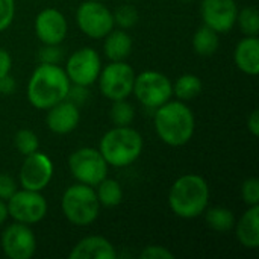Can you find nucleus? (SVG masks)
<instances>
[{
	"label": "nucleus",
	"mask_w": 259,
	"mask_h": 259,
	"mask_svg": "<svg viewBox=\"0 0 259 259\" xmlns=\"http://www.w3.org/2000/svg\"><path fill=\"white\" fill-rule=\"evenodd\" d=\"M8 215H9V214H8V206H6L5 200L0 199V226L6 222Z\"/></svg>",
	"instance_id": "38"
},
{
	"label": "nucleus",
	"mask_w": 259,
	"mask_h": 259,
	"mask_svg": "<svg viewBox=\"0 0 259 259\" xmlns=\"http://www.w3.org/2000/svg\"><path fill=\"white\" fill-rule=\"evenodd\" d=\"M68 167L73 178L79 184L90 187L99 185L108 175V164L102 153L91 147H82L71 153Z\"/></svg>",
	"instance_id": "6"
},
{
	"label": "nucleus",
	"mask_w": 259,
	"mask_h": 259,
	"mask_svg": "<svg viewBox=\"0 0 259 259\" xmlns=\"http://www.w3.org/2000/svg\"><path fill=\"white\" fill-rule=\"evenodd\" d=\"M194 114L184 102H165L155 112V129L158 137L168 146L187 144L194 134Z\"/></svg>",
	"instance_id": "2"
},
{
	"label": "nucleus",
	"mask_w": 259,
	"mask_h": 259,
	"mask_svg": "<svg viewBox=\"0 0 259 259\" xmlns=\"http://www.w3.org/2000/svg\"><path fill=\"white\" fill-rule=\"evenodd\" d=\"M109 117L115 126H129L134 121L135 111L134 106L129 102H126V99H120V100H114L109 111Z\"/></svg>",
	"instance_id": "25"
},
{
	"label": "nucleus",
	"mask_w": 259,
	"mask_h": 259,
	"mask_svg": "<svg viewBox=\"0 0 259 259\" xmlns=\"http://www.w3.org/2000/svg\"><path fill=\"white\" fill-rule=\"evenodd\" d=\"M219 33L206 24L199 27L193 36V49L200 56L214 55L219 49Z\"/></svg>",
	"instance_id": "21"
},
{
	"label": "nucleus",
	"mask_w": 259,
	"mask_h": 259,
	"mask_svg": "<svg viewBox=\"0 0 259 259\" xmlns=\"http://www.w3.org/2000/svg\"><path fill=\"white\" fill-rule=\"evenodd\" d=\"M202 93V80L191 73L182 74L173 85V94L179 100H191Z\"/></svg>",
	"instance_id": "23"
},
{
	"label": "nucleus",
	"mask_w": 259,
	"mask_h": 259,
	"mask_svg": "<svg viewBox=\"0 0 259 259\" xmlns=\"http://www.w3.org/2000/svg\"><path fill=\"white\" fill-rule=\"evenodd\" d=\"M14 143H15V147L17 150L27 156V155H32L35 152H38V147H39V141H38V137L29 131V129H21L15 134V138H14Z\"/></svg>",
	"instance_id": "27"
},
{
	"label": "nucleus",
	"mask_w": 259,
	"mask_h": 259,
	"mask_svg": "<svg viewBox=\"0 0 259 259\" xmlns=\"http://www.w3.org/2000/svg\"><path fill=\"white\" fill-rule=\"evenodd\" d=\"M76 21L79 29L90 38H105L114 29L112 12L97 0L82 3L76 12Z\"/></svg>",
	"instance_id": "9"
},
{
	"label": "nucleus",
	"mask_w": 259,
	"mask_h": 259,
	"mask_svg": "<svg viewBox=\"0 0 259 259\" xmlns=\"http://www.w3.org/2000/svg\"><path fill=\"white\" fill-rule=\"evenodd\" d=\"M114 246L103 237H88L80 240L70 252V259H115Z\"/></svg>",
	"instance_id": "17"
},
{
	"label": "nucleus",
	"mask_w": 259,
	"mask_h": 259,
	"mask_svg": "<svg viewBox=\"0 0 259 259\" xmlns=\"http://www.w3.org/2000/svg\"><path fill=\"white\" fill-rule=\"evenodd\" d=\"M47 111H49L47 117H46L47 126L52 132H55L58 135L70 134L79 124L80 114H79L77 105H74L73 102H70L67 99L53 105Z\"/></svg>",
	"instance_id": "16"
},
{
	"label": "nucleus",
	"mask_w": 259,
	"mask_h": 259,
	"mask_svg": "<svg viewBox=\"0 0 259 259\" xmlns=\"http://www.w3.org/2000/svg\"><path fill=\"white\" fill-rule=\"evenodd\" d=\"M132 93L146 108L156 109L171 99L173 83L165 74L149 70L135 76Z\"/></svg>",
	"instance_id": "7"
},
{
	"label": "nucleus",
	"mask_w": 259,
	"mask_h": 259,
	"mask_svg": "<svg viewBox=\"0 0 259 259\" xmlns=\"http://www.w3.org/2000/svg\"><path fill=\"white\" fill-rule=\"evenodd\" d=\"M247 129L250 131V134L253 137H258L259 135V111L255 109L250 117L247 118Z\"/></svg>",
	"instance_id": "37"
},
{
	"label": "nucleus",
	"mask_w": 259,
	"mask_h": 259,
	"mask_svg": "<svg viewBox=\"0 0 259 259\" xmlns=\"http://www.w3.org/2000/svg\"><path fill=\"white\" fill-rule=\"evenodd\" d=\"M2 249L11 259H29L36 250V240L29 225H9L2 234Z\"/></svg>",
	"instance_id": "12"
},
{
	"label": "nucleus",
	"mask_w": 259,
	"mask_h": 259,
	"mask_svg": "<svg viewBox=\"0 0 259 259\" xmlns=\"http://www.w3.org/2000/svg\"><path fill=\"white\" fill-rule=\"evenodd\" d=\"M15 91V79L11 74L0 77V94H12Z\"/></svg>",
	"instance_id": "36"
},
{
	"label": "nucleus",
	"mask_w": 259,
	"mask_h": 259,
	"mask_svg": "<svg viewBox=\"0 0 259 259\" xmlns=\"http://www.w3.org/2000/svg\"><path fill=\"white\" fill-rule=\"evenodd\" d=\"M237 238L247 249L259 247V205L250 206L237 223Z\"/></svg>",
	"instance_id": "19"
},
{
	"label": "nucleus",
	"mask_w": 259,
	"mask_h": 259,
	"mask_svg": "<svg viewBox=\"0 0 259 259\" xmlns=\"http://www.w3.org/2000/svg\"><path fill=\"white\" fill-rule=\"evenodd\" d=\"M103 50L112 62L115 61H124L132 50V38L126 30H111L105 36Z\"/></svg>",
	"instance_id": "20"
},
{
	"label": "nucleus",
	"mask_w": 259,
	"mask_h": 259,
	"mask_svg": "<svg viewBox=\"0 0 259 259\" xmlns=\"http://www.w3.org/2000/svg\"><path fill=\"white\" fill-rule=\"evenodd\" d=\"M67 29V20L58 9L47 8L35 18V33L42 44H61Z\"/></svg>",
	"instance_id": "15"
},
{
	"label": "nucleus",
	"mask_w": 259,
	"mask_h": 259,
	"mask_svg": "<svg viewBox=\"0 0 259 259\" xmlns=\"http://www.w3.org/2000/svg\"><path fill=\"white\" fill-rule=\"evenodd\" d=\"M135 82V71L123 61H115L106 65L99 74V85L102 94L109 100L126 99L132 94Z\"/></svg>",
	"instance_id": "8"
},
{
	"label": "nucleus",
	"mask_w": 259,
	"mask_h": 259,
	"mask_svg": "<svg viewBox=\"0 0 259 259\" xmlns=\"http://www.w3.org/2000/svg\"><path fill=\"white\" fill-rule=\"evenodd\" d=\"M12 67V59L5 49H0V77L9 74Z\"/></svg>",
	"instance_id": "35"
},
{
	"label": "nucleus",
	"mask_w": 259,
	"mask_h": 259,
	"mask_svg": "<svg viewBox=\"0 0 259 259\" xmlns=\"http://www.w3.org/2000/svg\"><path fill=\"white\" fill-rule=\"evenodd\" d=\"M6 202L8 214L23 225H35L47 214V202L39 191L23 188L21 191H15Z\"/></svg>",
	"instance_id": "10"
},
{
	"label": "nucleus",
	"mask_w": 259,
	"mask_h": 259,
	"mask_svg": "<svg viewBox=\"0 0 259 259\" xmlns=\"http://www.w3.org/2000/svg\"><path fill=\"white\" fill-rule=\"evenodd\" d=\"M206 223L217 232H228L235 226V217L231 209L215 206L206 211Z\"/></svg>",
	"instance_id": "24"
},
{
	"label": "nucleus",
	"mask_w": 259,
	"mask_h": 259,
	"mask_svg": "<svg viewBox=\"0 0 259 259\" xmlns=\"http://www.w3.org/2000/svg\"><path fill=\"white\" fill-rule=\"evenodd\" d=\"M15 15V0H0V32L8 29Z\"/></svg>",
	"instance_id": "31"
},
{
	"label": "nucleus",
	"mask_w": 259,
	"mask_h": 259,
	"mask_svg": "<svg viewBox=\"0 0 259 259\" xmlns=\"http://www.w3.org/2000/svg\"><path fill=\"white\" fill-rule=\"evenodd\" d=\"M102 71V61L94 49L83 47L74 52L65 65V73L74 85L90 87L99 79Z\"/></svg>",
	"instance_id": "11"
},
{
	"label": "nucleus",
	"mask_w": 259,
	"mask_h": 259,
	"mask_svg": "<svg viewBox=\"0 0 259 259\" xmlns=\"http://www.w3.org/2000/svg\"><path fill=\"white\" fill-rule=\"evenodd\" d=\"M209 202V187L199 175H185L176 179L168 194L171 211L181 219H196L203 214Z\"/></svg>",
	"instance_id": "3"
},
{
	"label": "nucleus",
	"mask_w": 259,
	"mask_h": 259,
	"mask_svg": "<svg viewBox=\"0 0 259 259\" xmlns=\"http://www.w3.org/2000/svg\"><path fill=\"white\" fill-rule=\"evenodd\" d=\"M88 93H87V87H80V85H74L73 88L70 87V91L67 94V100L73 102L74 105L77 103H83L87 99Z\"/></svg>",
	"instance_id": "34"
},
{
	"label": "nucleus",
	"mask_w": 259,
	"mask_h": 259,
	"mask_svg": "<svg viewBox=\"0 0 259 259\" xmlns=\"http://www.w3.org/2000/svg\"><path fill=\"white\" fill-rule=\"evenodd\" d=\"M129 2H132V0H129Z\"/></svg>",
	"instance_id": "40"
},
{
	"label": "nucleus",
	"mask_w": 259,
	"mask_h": 259,
	"mask_svg": "<svg viewBox=\"0 0 259 259\" xmlns=\"http://www.w3.org/2000/svg\"><path fill=\"white\" fill-rule=\"evenodd\" d=\"M241 196L243 200L249 205H259V181L255 178H250L247 181H244L243 187H241Z\"/></svg>",
	"instance_id": "29"
},
{
	"label": "nucleus",
	"mask_w": 259,
	"mask_h": 259,
	"mask_svg": "<svg viewBox=\"0 0 259 259\" xmlns=\"http://www.w3.org/2000/svg\"><path fill=\"white\" fill-rule=\"evenodd\" d=\"M140 258L141 259H173L175 258V255H173L168 249H165V247H162V246H149V247H146V249L141 252Z\"/></svg>",
	"instance_id": "32"
},
{
	"label": "nucleus",
	"mask_w": 259,
	"mask_h": 259,
	"mask_svg": "<svg viewBox=\"0 0 259 259\" xmlns=\"http://www.w3.org/2000/svg\"><path fill=\"white\" fill-rule=\"evenodd\" d=\"M70 79L58 64H42L35 68L27 85V99L36 109H49L67 99Z\"/></svg>",
	"instance_id": "1"
},
{
	"label": "nucleus",
	"mask_w": 259,
	"mask_h": 259,
	"mask_svg": "<svg viewBox=\"0 0 259 259\" xmlns=\"http://www.w3.org/2000/svg\"><path fill=\"white\" fill-rule=\"evenodd\" d=\"M234 59L237 67L250 76H256L259 73V39L258 36H246L243 38L235 49Z\"/></svg>",
	"instance_id": "18"
},
{
	"label": "nucleus",
	"mask_w": 259,
	"mask_h": 259,
	"mask_svg": "<svg viewBox=\"0 0 259 259\" xmlns=\"http://www.w3.org/2000/svg\"><path fill=\"white\" fill-rule=\"evenodd\" d=\"M15 191H17L15 181L6 173H0V199L8 200Z\"/></svg>",
	"instance_id": "33"
},
{
	"label": "nucleus",
	"mask_w": 259,
	"mask_h": 259,
	"mask_svg": "<svg viewBox=\"0 0 259 259\" xmlns=\"http://www.w3.org/2000/svg\"><path fill=\"white\" fill-rule=\"evenodd\" d=\"M38 56L42 64H59L62 59V49L59 44H44Z\"/></svg>",
	"instance_id": "30"
},
{
	"label": "nucleus",
	"mask_w": 259,
	"mask_h": 259,
	"mask_svg": "<svg viewBox=\"0 0 259 259\" xmlns=\"http://www.w3.org/2000/svg\"><path fill=\"white\" fill-rule=\"evenodd\" d=\"M52 178L53 164L47 155L35 152L26 156L20 170V184L24 190L41 191L50 184Z\"/></svg>",
	"instance_id": "13"
},
{
	"label": "nucleus",
	"mask_w": 259,
	"mask_h": 259,
	"mask_svg": "<svg viewBox=\"0 0 259 259\" xmlns=\"http://www.w3.org/2000/svg\"><path fill=\"white\" fill-rule=\"evenodd\" d=\"M200 14L208 27L226 33L237 23L238 8L235 0H202Z\"/></svg>",
	"instance_id": "14"
},
{
	"label": "nucleus",
	"mask_w": 259,
	"mask_h": 259,
	"mask_svg": "<svg viewBox=\"0 0 259 259\" xmlns=\"http://www.w3.org/2000/svg\"><path fill=\"white\" fill-rule=\"evenodd\" d=\"M97 187L96 196L99 199V203L106 208L118 206L123 202V190L121 185L114 179H103Z\"/></svg>",
	"instance_id": "22"
},
{
	"label": "nucleus",
	"mask_w": 259,
	"mask_h": 259,
	"mask_svg": "<svg viewBox=\"0 0 259 259\" xmlns=\"http://www.w3.org/2000/svg\"><path fill=\"white\" fill-rule=\"evenodd\" d=\"M114 15V23H117L121 29H131L138 23V11L132 5L120 6Z\"/></svg>",
	"instance_id": "28"
},
{
	"label": "nucleus",
	"mask_w": 259,
	"mask_h": 259,
	"mask_svg": "<svg viewBox=\"0 0 259 259\" xmlns=\"http://www.w3.org/2000/svg\"><path fill=\"white\" fill-rule=\"evenodd\" d=\"M61 208L65 219L74 226L91 225L100 212V203L93 187L76 184L65 190Z\"/></svg>",
	"instance_id": "5"
},
{
	"label": "nucleus",
	"mask_w": 259,
	"mask_h": 259,
	"mask_svg": "<svg viewBox=\"0 0 259 259\" xmlns=\"http://www.w3.org/2000/svg\"><path fill=\"white\" fill-rule=\"evenodd\" d=\"M182 2H191V0H182Z\"/></svg>",
	"instance_id": "39"
},
{
	"label": "nucleus",
	"mask_w": 259,
	"mask_h": 259,
	"mask_svg": "<svg viewBox=\"0 0 259 259\" xmlns=\"http://www.w3.org/2000/svg\"><path fill=\"white\" fill-rule=\"evenodd\" d=\"M99 152L108 165L126 167L140 158L143 138L138 131L129 126H115L103 135Z\"/></svg>",
	"instance_id": "4"
},
{
	"label": "nucleus",
	"mask_w": 259,
	"mask_h": 259,
	"mask_svg": "<svg viewBox=\"0 0 259 259\" xmlns=\"http://www.w3.org/2000/svg\"><path fill=\"white\" fill-rule=\"evenodd\" d=\"M237 23L241 27V32L246 36H258L259 35V14L253 6H247L241 9L237 15Z\"/></svg>",
	"instance_id": "26"
}]
</instances>
